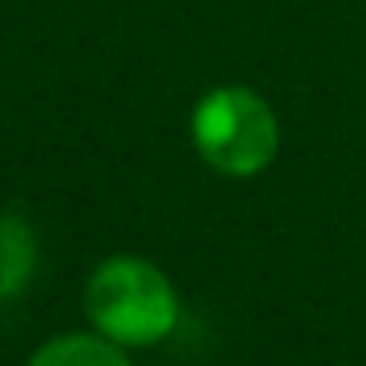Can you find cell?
Returning <instances> with one entry per match:
<instances>
[{
    "mask_svg": "<svg viewBox=\"0 0 366 366\" xmlns=\"http://www.w3.org/2000/svg\"><path fill=\"white\" fill-rule=\"evenodd\" d=\"M36 264L32 232L20 217H0V300L16 295L28 284Z\"/></svg>",
    "mask_w": 366,
    "mask_h": 366,
    "instance_id": "4",
    "label": "cell"
},
{
    "mask_svg": "<svg viewBox=\"0 0 366 366\" xmlns=\"http://www.w3.org/2000/svg\"><path fill=\"white\" fill-rule=\"evenodd\" d=\"M87 315L119 347H150L177 327V295L154 264L111 256L87 280Z\"/></svg>",
    "mask_w": 366,
    "mask_h": 366,
    "instance_id": "1",
    "label": "cell"
},
{
    "mask_svg": "<svg viewBox=\"0 0 366 366\" xmlns=\"http://www.w3.org/2000/svg\"><path fill=\"white\" fill-rule=\"evenodd\" d=\"M193 146L217 174L252 177L276 158V114L248 87L209 91L193 111Z\"/></svg>",
    "mask_w": 366,
    "mask_h": 366,
    "instance_id": "2",
    "label": "cell"
},
{
    "mask_svg": "<svg viewBox=\"0 0 366 366\" xmlns=\"http://www.w3.org/2000/svg\"><path fill=\"white\" fill-rule=\"evenodd\" d=\"M28 366H130L119 342L103 339V335H59V339L44 342Z\"/></svg>",
    "mask_w": 366,
    "mask_h": 366,
    "instance_id": "3",
    "label": "cell"
}]
</instances>
